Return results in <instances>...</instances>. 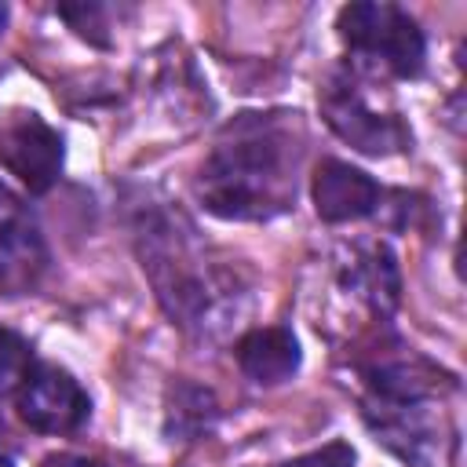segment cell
I'll list each match as a JSON object with an SVG mask.
<instances>
[{"instance_id": "1", "label": "cell", "mask_w": 467, "mask_h": 467, "mask_svg": "<svg viewBox=\"0 0 467 467\" xmlns=\"http://www.w3.org/2000/svg\"><path fill=\"white\" fill-rule=\"evenodd\" d=\"M288 113H241L208 153L197 197L230 223H266L292 208L299 142Z\"/></svg>"}, {"instance_id": "2", "label": "cell", "mask_w": 467, "mask_h": 467, "mask_svg": "<svg viewBox=\"0 0 467 467\" xmlns=\"http://www.w3.org/2000/svg\"><path fill=\"white\" fill-rule=\"evenodd\" d=\"M139 255L164 314L179 328L212 336L237 314L241 281L234 266L212 259L182 215L150 212L139 226Z\"/></svg>"}, {"instance_id": "3", "label": "cell", "mask_w": 467, "mask_h": 467, "mask_svg": "<svg viewBox=\"0 0 467 467\" xmlns=\"http://www.w3.org/2000/svg\"><path fill=\"white\" fill-rule=\"evenodd\" d=\"M361 416L376 441L390 449L405 467H452L460 431L452 416L434 401H361Z\"/></svg>"}, {"instance_id": "4", "label": "cell", "mask_w": 467, "mask_h": 467, "mask_svg": "<svg viewBox=\"0 0 467 467\" xmlns=\"http://www.w3.org/2000/svg\"><path fill=\"white\" fill-rule=\"evenodd\" d=\"M343 44L390 77H420L427 62L423 29L398 4H347L336 18Z\"/></svg>"}, {"instance_id": "5", "label": "cell", "mask_w": 467, "mask_h": 467, "mask_svg": "<svg viewBox=\"0 0 467 467\" xmlns=\"http://www.w3.org/2000/svg\"><path fill=\"white\" fill-rule=\"evenodd\" d=\"M321 117L325 124L358 153L368 157H387V153H401L412 146V131L401 117L394 113H379L368 106V99L361 95L354 77H332L321 95H317Z\"/></svg>"}, {"instance_id": "6", "label": "cell", "mask_w": 467, "mask_h": 467, "mask_svg": "<svg viewBox=\"0 0 467 467\" xmlns=\"http://www.w3.org/2000/svg\"><path fill=\"white\" fill-rule=\"evenodd\" d=\"M62 161L66 142L40 113H15L0 120V164L29 193H47L62 175Z\"/></svg>"}, {"instance_id": "7", "label": "cell", "mask_w": 467, "mask_h": 467, "mask_svg": "<svg viewBox=\"0 0 467 467\" xmlns=\"http://www.w3.org/2000/svg\"><path fill=\"white\" fill-rule=\"evenodd\" d=\"M47 270L44 234L26 208V201L0 182V292L26 296L40 285Z\"/></svg>"}, {"instance_id": "8", "label": "cell", "mask_w": 467, "mask_h": 467, "mask_svg": "<svg viewBox=\"0 0 467 467\" xmlns=\"http://www.w3.org/2000/svg\"><path fill=\"white\" fill-rule=\"evenodd\" d=\"M18 416L40 434H73L91 416L88 390L58 365H36L15 394Z\"/></svg>"}, {"instance_id": "9", "label": "cell", "mask_w": 467, "mask_h": 467, "mask_svg": "<svg viewBox=\"0 0 467 467\" xmlns=\"http://www.w3.org/2000/svg\"><path fill=\"white\" fill-rule=\"evenodd\" d=\"M339 285L350 299H358L361 306H368L372 317H390L401 303V274H398V259L390 252L387 241H354L343 244L339 259Z\"/></svg>"}, {"instance_id": "10", "label": "cell", "mask_w": 467, "mask_h": 467, "mask_svg": "<svg viewBox=\"0 0 467 467\" xmlns=\"http://www.w3.org/2000/svg\"><path fill=\"white\" fill-rule=\"evenodd\" d=\"M361 383L368 387L365 398L376 401H434L441 394L456 390V379L441 372L434 361L401 350V354H379L361 365Z\"/></svg>"}, {"instance_id": "11", "label": "cell", "mask_w": 467, "mask_h": 467, "mask_svg": "<svg viewBox=\"0 0 467 467\" xmlns=\"http://www.w3.org/2000/svg\"><path fill=\"white\" fill-rule=\"evenodd\" d=\"M310 197L325 223H358V219H368L379 212L383 186L368 171H361L347 161L325 157L314 168Z\"/></svg>"}, {"instance_id": "12", "label": "cell", "mask_w": 467, "mask_h": 467, "mask_svg": "<svg viewBox=\"0 0 467 467\" xmlns=\"http://www.w3.org/2000/svg\"><path fill=\"white\" fill-rule=\"evenodd\" d=\"M234 358H237V368L259 383V387H277V383H288L296 372H299V361H303V350H299V339L292 328L285 325H266V328H252L237 339L234 347Z\"/></svg>"}, {"instance_id": "13", "label": "cell", "mask_w": 467, "mask_h": 467, "mask_svg": "<svg viewBox=\"0 0 467 467\" xmlns=\"http://www.w3.org/2000/svg\"><path fill=\"white\" fill-rule=\"evenodd\" d=\"M219 416V405L215 398L204 390V387H193V383H179L171 387V401H168V434H179L186 441L201 438L212 431Z\"/></svg>"}, {"instance_id": "14", "label": "cell", "mask_w": 467, "mask_h": 467, "mask_svg": "<svg viewBox=\"0 0 467 467\" xmlns=\"http://www.w3.org/2000/svg\"><path fill=\"white\" fill-rule=\"evenodd\" d=\"M33 368H36V361H33L29 339L18 336L15 328L0 325V398H15Z\"/></svg>"}, {"instance_id": "15", "label": "cell", "mask_w": 467, "mask_h": 467, "mask_svg": "<svg viewBox=\"0 0 467 467\" xmlns=\"http://www.w3.org/2000/svg\"><path fill=\"white\" fill-rule=\"evenodd\" d=\"M354 460H358L354 445H347V441H328V445H321V449H314V452H303V456L281 463V467H354Z\"/></svg>"}, {"instance_id": "16", "label": "cell", "mask_w": 467, "mask_h": 467, "mask_svg": "<svg viewBox=\"0 0 467 467\" xmlns=\"http://www.w3.org/2000/svg\"><path fill=\"white\" fill-rule=\"evenodd\" d=\"M58 15L80 33V36H88V40H95V44H102V36H99V29H102V7L99 4H62L58 7Z\"/></svg>"}, {"instance_id": "17", "label": "cell", "mask_w": 467, "mask_h": 467, "mask_svg": "<svg viewBox=\"0 0 467 467\" xmlns=\"http://www.w3.org/2000/svg\"><path fill=\"white\" fill-rule=\"evenodd\" d=\"M40 467H106V463L88 460V456H69V452H62V456H47Z\"/></svg>"}, {"instance_id": "18", "label": "cell", "mask_w": 467, "mask_h": 467, "mask_svg": "<svg viewBox=\"0 0 467 467\" xmlns=\"http://www.w3.org/2000/svg\"><path fill=\"white\" fill-rule=\"evenodd\" d=\"M4 26H7V4H0V33H4Z\"/></svg>"}, {"instance_id": "19", "label": "cell", "mask_w": 467, "mask_h": 467, "mask_svg": "<svg viewBox=\"0 0 467 467\" xmlns=\"http://www.w3.org/2000/svg\"><path fill=\"white\" fill-rule=\"evenodd\" d=\"M0 467H15V463H11V460H7V456H0Z\"/></svg>"}, {"instance_id": "20", "label": "cell", "mask_w": 467, "mask_h": 467, "mask_svg": "<svg viewBox=\"0 0 467 467\" xmlns=\"http://www.w3.org/2000/svg\"><path fill=\"white\" fill-rule=\"evenodd\" d=\"M0 434H4V427H0Z\"/></svg>"}]
</instances>
